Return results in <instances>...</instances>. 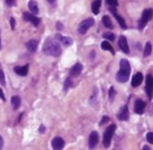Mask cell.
<instances>
[{
  "label": "cell",
  "instance_id": "1",
  "mask_svg": "<svg viewBox=\"0 0 153 150\" xmlns=\"http://www.w3.org/2000/svg\"><path fill=\"white\" fill-rule=\"evenodd\" d=\"M42 51L47 56H51V57H59L61 54V47H60V44L53 38H47L46 41L44 43V47H42Z\"/></svg>",
  "mask_w": 153,
  "mask_h": 150
},
{
  "label": "cell",
  "instance_id": "2",
  "mask_svg": "<svg viewBox=\"0 0 153 150\" xmlns=\"http://www.w3.org/2000/svg\"><path fill=\"white\" fill-rule=\"evenodd\" d=\"M120 70L117 73V81L120 83H126L130 78V72H131V66L127 59H121L120 63Z\"/></svg>",
  "mask_w": 153,
  "mask_h": 150
},
{
  "label": "cell",
  "instance_id": "3",
  "mask_svg": "<svg viewBox=\"0 0 153 150\" xmlns=\"http://www.w3.org/2000/svg\"><path fill=\"white\" fill-rule=\"evenodd\" d=\"M115 129H117V126H115L114 124H112L111 126H108V128L106 129V131H105V134H104V138H103V143H104V146H105V148H108V146H110Z\"/></svg>",
  "mask_w": 153,
  "mask_h": 150
},
{
  "label": "cell",
  "instance_id": "4",
  "mask_svg": "<svg viewBox=\"0 0 153 150\" xmlns=\"http://www.w3.org/2000/svg\"><path fill=\"white\" fill-rule=\"evenodd\" d=\"M151 17H152V10H151V9H146V10L142 12V16H141L140 21H139V30H142V29L146 26V24H147L148 20L151 19Z\"/></svg>",
  "mask_w": 153,
  "mask_h": 150
},
{
  "label": "cell",
  "instance_id": "5",
  "mask_svg": "<svg viewBox=\"0 0 153 150\" xmlns=\"http://www.w3.org/2000/svg\"><path fill=\"white\" fill-rule=\"evenodd\" d=\"M93 25H94V19H93V18H89V19H86V20H84V21L80 23L78 31H79V33L84 34V33H86V32L89 31V29L92 27Z\"/></svg>",
  "mask_w": 153,
  "mask_h": 150
},
{
  "label": "cell",
  "instance_id": "6",
  "mask_svg": "<svg viewBox=\"0 0 153 150\" xmlns=\"http://www.w3.org/2000/svg\"><path fill=\"white\" fill-rule=\"evenodd\" d=\"M108 10H110V12L113 14V17L117 19V21L120 24V27H121V29H124V30H126V29H127L126 23H125V20L123 19V17H121V16H119V14L117 13V7H110Z\"/></svg>",
  "mask_w": 153,
  "mask_h": 150
},
{
  "label": "cell",
  "instance_id": "7",
  "mask_svg": "<svg viewBox=\"0 0 153 150\" xmlns=\"http://www.w3.org/2000/svg\"><path fill=\"white\" fill-rule=\"evenodd\" d=\"M53 38H54L59 44H62L64 46H69V45L73 44V40H72L69 37H64V36H61V34H55Z\"/></svg>",
  "mask_w": 153,
  "mask_h": 150
},
{
  "label": "cell",
  "instance_id": "8",
  "mask_svg": "<svg viewBox=\"0 0 153 150\" xmlns=\"http://www.w3.org/2000/svg\"><path fill=\"white\" fill-rule=\"evenodd\" d=\"M98 142H99V135H98V132H97V131H92L91 135H90V141H89V146H90V149L96 148L97 144H98Z\"/></svg>",
  "mask_w": 153,
  "mask_h": 150
},
{
  "label": "cell",
  "instance_id": "9",
  "mask_svg": "<svg viewBox=\"0 0 153 150\" xmlns=\"http://www.w3.org/2000/svg\"><path fill=\"white\" fill-rule=\"evenodd\" d=\"M65 146V141L61 137H54L52 139V148L54 150H61Z\"/></svg>",
  "mask_w": 153,
  "mask_h": 150
},
{
  "label": "cell",
  "instance_id": "10",
  "mask_svg": "<svg viewBox=\"0 0 153 150\" xmlns=\"http://www.w3.org/2000/svg\"><path fill=\"white\" fill-rule=\"evenodd\" d=\"M118 44H119V49H120L124 53H128V52H130L128 44H127V39H126V37H125V36H120Z\"/></svg>",
  "mask_w": 153,
  "mask_h": 150
},
{
  "label": "cell",
  "instance_id": "11",
  "mask_svg": "<svg viewBox=\"0 0 153 150\" xmlns=\"http://www.w3.org/2000/svg\"><path fill=\"white\" fill-rule=\"evenodd\" d=\"M145 106H146L145 102L141 101V99H138L135 102V104H134V112L138 114V115H141L144 112V110H145Z\"/></svg>",
  "mask_w": 153,
  "mask_h": 150
},
{
  "label": "cell",
  "instance_id": "12",
  "mask_svg": "<svg viewBox=\"0 0 153 150\" xmlns=\"http://www.w3.org/2000/svg\"><path fill=\"white\" fill-rule=\"evenodd\" d=\"M118 119H120V121H127L128 119V108H127V105H124L119 110V112H118Z\"/></svg>",
  "mask_w": 153,
  "mask_h": 150
},
{
  "label": "cell",
  "instance_id": "13",
  "mask_svg": "<svg viewBox=\"0 0 153 150\" xmlns=\"http://www.w3.org/2000/svg\"><path fill=\"white\" fill-rule=\"evenodd\" d=\"M146 94L149 99H152V74H147L146 78Z\"/></svg>",
  "mask_w": 153,
  "mask_h": 150
},
{
  "label": "cell",
  "instance_id": "14",
  "mask_svg": "<svg viewBox=\"0 0 153 150\" xmlns=\"http://www.w3.org/2000/svg\"><path fill=\"white\" fill-rule=\"evenodd\" d=\"M24 19H25L26 21H31V23H32L33 25H35V26H38V25L40 24V19L37 18L35 16L31 14V13H24Z\"/></svg>",
  "mask_w": 153,
  "mask_h": 150
},
{
  "label": "cell",
  "instance_id": "15",
  "mask_svg": "<svg viewBox=\"0 0 153 150\" xmlns=\"http://www.w3.org/2000/svg\"><path fill=\"white\" fill-rule=\"evenodd\" d=\"M141 82H142V73L141 72H137L133 76V78H132V86L137 88V86H139L141 84Z\"/></svg>",
  "mask_w": 153,
  "mask_h": 150
},
{
  "label": "cell",
  "instance_id": "16",
  "mask_svg": "<svg viewBox=\"0 0 153 150\" xmlns=\"http://www.w3.org/2000/svg\"><path fill=\"white\" fill-rule=\"evenodd\" d=\"M14 72L19 76H26L28 72V65H24V66H16L14 67Z\"/></svg>",
  "mask_w": 153,
  "mask_h": 150
},
{
  "label": "cell",
  "instance_id": "17",
  "mask_svg": "<svg viewBox=\"0 0 153 150\" xmlns=\"http://www.w3.org/2000/svg\"><path fill=\"white\" fill-rule=\"evenodd\" d=\"M81 71H83V65L80 63H76L71 69V74H72V76H79V74L81 73Z\"/></svg>",
  "mask_w": 153,
  "mask_h": 150
},
{
  "label": "cell",
  "instance_id": "18",
  "mask_svg": "<svg viewBox=\"0 0 153 150\" xmlns=\"http://www.w3.org/2000/svg\"><path fill=\"white\" fill-rule=\"evenodd\" d=\"M28 9L31 11V13L33 16H37L39 13V9H38V4L34 1V0H30L28 1Z\"/></svg>",
  "mask_w": 153,
  "mask_h": 150
},
{
  "label": "cell",
  "instance_id": "19",
  "mask_svg": "<svg viewBox=\"0 0 153 150\" xmlns=\"http://www.w3.org/2000/svg\"><path fill=\"white\" fill-rule=\"evenodd\" d=\"M26 47H27V50L30 51V52H35L37 50H38V41L37 40H30V41H27V44H26Z\"/></svg>",
  "mask_w": 153,
  "mask_h": 150
},
{
  "label": "cell",
  "instance_id": "20",
  "mask_svg": "<svg viewBox=\"0 0 153 150\" xmlns=\"http://www.w3.org/2000/svg\"><path fill=\"white\" fill-rule=\"evenodd\" d=\"M100 6H101V0H94V1L92 3V6H91L92 12H93L94 14H98V13H99Z\"/></svg>",
  "mask_w": 153,
  "mask_h": 150
},
{
  "label": "cell",
  "instance_id": "21",
  "mask_svg": "<svg viewBox=\"0 0 153 150\" xmlns=\"http://www.w3.org/2000/svg\"><path fill=\"white\" fill-rule=\"evenodd\" d=\"M11 102H12V106H13V109H14V110L19 109L20 103H21L20 97H18V96H13V97H12V99H11Z\"/></svg>",
  "mask_w": 153,
  "mask_h": 150
},
{
  "label": "cell",
  "instance_id": "22",
  "mask_svg": "<svg viewBox=\"0 0 153 150\" xmlns=\"http://www.w3.org/2000/svg\"><path fill=\"white\" fill-rule=\"evenodd\" d=\"M103 23H104L105 27H107V29H112V27H113L112 21H111V18H110L108 16H104V17H103Z\"/></svg>",
  "mask_w": 153,
  "mask_h": 150
},
{
  "label": "cell",
  "instance_id": "23",
  "mask_svg": "<svg viewBox=\"0 0 153 150\" xmlns=\"http://www.w3.org/2000/svg\"><path fill=\"white\" fill-rule=\"evenodd\" d=\"M101 49L105 50V51H111V53H114V51H113V49H112V46H111V44L108 41H103L101 43Z\"/></svg>",
  "mask_w": 153,
  "mask_h": 150
},
{
  "label": "cell",
  "instance_id": "24",
  "mask_svg": "<svg viewBox=\"0 0 153 150\" xmlns=\"http://www.w3.org/2000/svg\"><path fill=\"white\" fill-rule=\"evenodd\" d=\"M152 52V44L151 43H146L145 45V50H144V57H148Z\"/></svg>",
  "mask_w": 153,
  "mask_h": 150
},
{
  "label": "cell",
  "instance_id": "25",
  "mask_svg": "<svg viewBox=\"0 0 153 150\" xmlns=\"http://www.w3.org/2000/svg\"><path fill=\"white\" fill-rule=\"evenodd\" d=\"M106 4L110 7H117L118 6V0H106Z\"/></svg>",
  "mask_w": 153,
  "mask_h": 150
},
{
  "label": "cell",
  "instance_id": "26",
  "mask_svg": "<svg viewBox=\"0 0 153 150\" xmlns=\"http://www.w3.org/2000/svg\"><path fill=\"white\" fill-rule=\"evenodd\" d=\"M0 84L1 85H6V82H5V74H4V71L0 69Z\"/></svg>",
  "mask_w": 153,
  "mask_h": 150
},
{
  "label": "cell",
  "instance_id": "27",
  "mask_svg": "<svg viewBox=\"0 0 153 150\" xmlns=\"http://www.w3.org/2000/svg\"><path fill=\"white\" fill-rule=\"evenodd\" d=\"M104 38H106L107 40H111V41H113L114 39H115V36L113 34V33H104Z\"/></svg>",
  "mask_w": 153,
  "mask_h": 150
},
{
  "label": "cell",
  "instance_id": "28",
  "mask_svg": "<svg viewBox=\"0 0 153 150\" xmlns=\"http://www.w3.org/2000/svg\"><path fill=\"white\" fill-rule=\"evenodd\" d=\"M72 86V81H71V78H67L66 81H65V85H64V90L66 91L68 88H71Z\"/></svg>",
  "mask_w": 153,
  "mask_h": 150
},
{
  "label": "cell",
  "instance_id": "29",
  "mask_svg": "<svg viewBox=\"0 0 153 150\" xmlns=\"http://www.w3.org/2000/svg\"><path fill=\"white\" fill-rule=\"evenodd\" d=\"M146 138H147V141H148V143H153V132L152 131H149L147 135H146Z\"/></svg>",
  "mask_w": 153,
  "mask_h": 150
},
{
  "label": "cell",
  "instance_id": "30",
  "mask_svg": "<svg viewBox=\"0 0 153 150\" xmlns=\"http://www.w3.org/2000/svg\"><path fill=\"white\" fill-rule=\"evenodd\" d=\"M108 92H110V99L113 101V98H114V96H115V90H114V88H111Z\"/></svg>",
  "mask_w": 153,
  "mask_h": 150
},
{
  "label": "cell",
  "instance_id": "31",
  "mask_svg": "<svg viewBox=\"0 0 153 150\" xmlns=\"http://www.w3.org/2000/svg\"><path fill=\"white\" fill-rule=\"evenodd\" d=\"M108 121H110V118H108L107 116H105V117H103V118H101V121H100V123H99V124H100V125H103V124L107 123Z\"/></svg>",
  "mask_w": 153,
  "mask_h": 150
},
{
  "label": "cell",
  "instance_id": "32",
  "mask_svg": "<svg viewBox=\"0 0 153 150\" xmlns=\"http://www.w3.org/2000/svg\"><path fill=\"white\" fill-rule=\"evenodd\" d=\"M10 23H11V27L14 30V29H16V20H14V18H11Z\"/></svg>",
  "mask_w": 153,
  "mask_h": 150
},
{
  "label": "cell",
  "instance_id": "33",
  "mask_svg": "<svg viewBox=\"0 0 153 150\" xmlns=\"http://www.w3.org/2000/svg\"><path fill=\"white\" fill-rule=\"evenodd\" d=\"M6 4H7L8 6H13V5L16 4V0H6Z\"/></svg>",
  "mask_w": 153,
  "mask_h": 150
},
{
  "label": "cell",
  "instance_id": "34",
  "mask_svg": "<svg viewBox=\"0 0 153 150\" xmlns=\"http://www.w3.org/2000/svg\"><path fill=\"white\" fill-rule=\"evenodd\" d=\"M0 98H1L3 101H5V95H4V91L0 89Z\"/></svg>",
  "mask_w": 153,
  "mask_h": 150
},
{
  "label": "cell",
  "instance_id": "35",
  "mask_svg": "<svg viewBox=\"0 0 153 150\" xmlns=\"http://www.w3.org/2000/svg\"><path fill=\"white\" fill-rule=\"evenodd\" d=\"M3 145H4V139H3L1 136H0V150L3 149Z\"/></svg>",
  "mask_w": 153,
  "mask_h": 150
},
{
  "label": "cell",
  "instance_id": "36",
  "mask_svg": "<svg viewBox=\"0 0 153 150\" xmlns=\"http://www.w3.org/2000/svg\"><path fill=\"white\" fill-rule=\"evenodd\" d=\"M57 27H58V30H62V24L60 21H58L57 23Z\"/></svg>",
  "mask_w": 153,
  "mask_h": 150
},
{
  "label": "cell",
  "instance_id": "37",
  "mask_svg": "<svg viewBox=\"0 0 153 150\" xmlns=\"http://www.w3.org/2000/svg\"><path fill=\"white\" fill-rule=\"evenodd\" d=\"M39 130H40V132H41V134H44L46 129H45V126H44V125H40V129H39Z\"/></svg>",
  "mask_w": 153,
  "mask_h": 150
},
{
  "label": "cell",
  "instance_id": "38",
  "mask_svg": "<svg viewBox=\"0 0 153 150\" xmlns=\"http://www.w3.org/2000/svg\"><path fill=\"white\" fill-rule=\"evenodd\" d=\"M142 150H152V149H151V148L148 146V145H145V146L142 148Z\"/></svg>",
  "mask_w": 153,
  "mask_h": 150
},
{
  "label": "cell",
  "instance_id": "39",
  "mask_svg": "<svg viewBox=\"0 0 153 150\" xmlns=\"http://www.w3.org/2000/svg\"><path fill=\"white\" fill-rule=\"evenodd\" d=\"M47 1H48L50 4H52V5H53V4H54V3L57 1V0H47Z\"/></svg>",
  "mask_w": 153,
  "mask_h": 150
},
{
  "label": "cell",
  "instance_id": "40",
  "mask_svg": "<svg viewBox=\"0 0 153 150\" xmlns=\"http://www.w3.org/2000/svg\"><path fill=\"white\" fill-rule=\"evenodd\" d=\"M0 49H1V38H0Z\"/></svg>",
  "mask_w": 153,
  "mask_h": 150
}]
</instances>
